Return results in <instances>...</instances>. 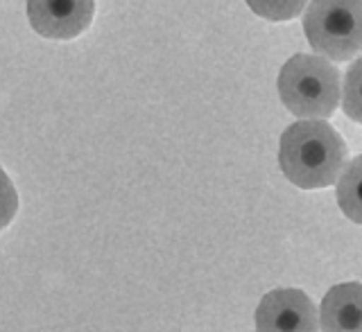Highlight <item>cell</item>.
<instances>
[{"label":"cell","mask_w":362,"mask_h":332,"mask_svg":"<svg viewBox=\"0 0 362 332\" xmlns=\"http://www.w3.org/2000/svg\"><path fill=\"white\" fill-rule=\"evenodd\" d=\"M322 332H362V283H339L320 305Z\"/></svg>","instance_id":"obj_6"},{"label":"cell","mask_w":362,"mask_h":332,"mask_svg":"<svg viewBox=\"0 0 362 332\" xmlns=\"http://www.w3.org/2000/svg\"><path fill=\"white\" fill-rule=\"evenodd\" d=\"M346 143L324 120L292 122L279 141V167L292 186L320 190L337 183L346 167Z\"/></svg>","instance_id":"obj_1"},{"label":"cell","mask_w":362,"mask_h":332,"mask_svg":"<svg viewBox=\"0 0 362 332\" xmlns=\"http://www.w3.org/2000/svg\"><path fill=\"white\" fill-rule=\"evenodd\" d=\"M335 199L346 220L362 226V154L342 170L335 186Z\"/></svg>","instance_id":"obj_7"},{"label":"cell","mask_w":362,"mask_h":332,"mask_svg":"<svg viewBox=\"0 0 362 332\" xmlns=\"http://www.w3.org/2000/svg\"><path fill=\"white\" fill-rule=\"evenodd\" d=\"M342 111L354 122L362 124V57H358L344 73Z\"/></svg>","instance_id":"obj_9"},{"label":"cell","mask_w":362,"mask_h":332,"mask_svg":"<svg viewBox=\"0 0 362 332\" xmlns=\"http://www.w3.org/2000/svg\"><path fill=\"white\" fill-rule=\"evenodd\" d=\"M276 90L292 116L310 120L331 118L342 100L339 71L331 59L317 52L290 57L279 73Z\"/></svg>","instance_id":"obj_2"},{"label":"cell","mask_w":362,"mask_h":332,"mask_svg":"<svg viewBox=\"0 0 362 332\" xmlns=\"http://www.w3.org/2000/svg\"><path fill=\"white\" fill-rule=\"evenodd\" d=\"M18 211V192L14 188L11 179L5 174V170L0 167V231L11 224Z\"/></svg>","instance_id":"obj_10"},{"label":"cell","mask_w":362,"mask_h":332,"mask_svg":"<svg viewBox=\"0 0 362 332\" xmlns=\"http://www.w3.org/2000/svg\"><path fill=\"white\" fill-rule=\"evenodd\" d=\"M320 310L297 287L267 292L256 307V332H317Z\"/></svg>","instance_id":"obj_4"},{"label":"cell","mask_w":362,"mask_h":332,"mask_svg":"<svg viewBox=\"0 0 362 332\" xmlns=\"http://www.w3.org/2000/svg\"><path fill=\"white\" fill-rule=\"evenodd\" d=\"M303 32L317 54L351 61L362 52V0H310Z\"/></svg>","instance_id":"obj_3"},{"label":"cell","mask_w":362,"mask_h":332,"mask_svg":"<svg viewBox=\"0 0 362 332\" xmlns=\"http://www.w3.org/2000/svg\"><path fill=\"white\" fill-rule=\"evenodd\" d=\"M93 16L95 0H28L30 25L43 39H77L90 28Z\"/></svg>","instance_id":"obj_5"},{"label":"cell","mask_w":362,"mask_h":332,"mask_svg":"<svg viewBox=\"0 0 362 332\" xmlns=\"http://www.w3.org/2000/svg\"><path fill=\"white\" fill-rule=\"evenodd\" d=\"M256 16L269 23H286L297 18L310 0H245Z\"/></svg>","instance_id":"obj_8"}]
</instances>
